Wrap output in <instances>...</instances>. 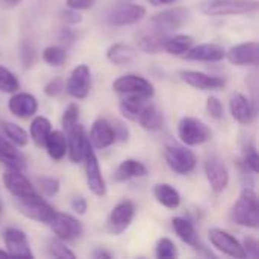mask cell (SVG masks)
Masks as SVG:
<instances>
[{
    "label": "cell",
    "mask_w": 259,
    "mask_h": 259,
    "mask_svg": "<svg viewBox=\"0 0 259 259\" xmlns=\"http://www.w3.org/2000/svg\"><path fill=\"white\" fill-rule=\"evenodd\" d=\"M146 15V8L134 3H118L106 12V23L111 26H129Z\"/></svg>",
    "instance_id": "cell-9"
},
{
    "label": "cell",
    "mask_w": 259,
    "mask_h": 259,
    "mask_svg": "<svg viewBox=\"0 0 259 259\" xmlns=\"http://www.w3.org/2000/svg\"><path fill=\"white\" fill-rule=\"evenodd\" d=\"M147 176V167L137 159H124L114 173L115 182H127L131 179Z\"/></svg>",
    "instance_id": "cell-26"
},
{
    "label": "cell",
    "mask_w": 259,
    "mask_h": 259,
    "mask_svg": "<svg viewBox=\"0 0 259 259\" xmlns=\"http://www.w3.org/2000/svg\"><path fill=\"white\" fill-rule=\"evenodd\" d=\"M65 91L68 93V96L77 100L88 97L91 91V71L88 65L80 64L73 68L68 80L65 82Z\"/></svg>",
    "instance_id": "cell-11"
},
{
    "label": "cell",
    "mask_w": 259,
    "mask_h": 259,
    "mask_svg": "<svg viewBox=\"0 0 259 259\" xmlns=\"http://www.w3.org/2000/svg\"><path fill=\"white\" fill-rule=\"evenodd\" d=\"M96 2L97 0H65V5L70 9L85 11V9H91L96 5Z\"/></svg>",
    "instance_id": "cell-47"
},
{
    "label": "cell",
    "mask_w": 259,
    "mask_h": 259,
    "mask_svg": "<svg viewBox=\"0 0 259 259\" xmlns=\"http://www.w3.org/2000/svg\"><path fill=\"white\" fill-rule=\"evenodd\" d=\"M2 131H3V134H5V137H6L12 144H15L17 147H24V146H27V143H29V135L26 134V131H24L21 126H18V124H15V123L6 121V123L2 124Z\"/></svg>",
    "instance_id": "cell-35"
},
{
    "label": "cell",
    "mask_w": 259,
    "mask_h": 259,
    "mask_svg": "<svg viewBox=\"0 0 259 259\" xmlns=\"http://www.w3.org/2000/svg\"><path fill=\"white\" fill-rule=\"evenodd\" d=\"M0 162L11 170H24L26 158L18 150L15 144H12L8 138L0 135Z\"/></svg>",
    "instance_id": "cell-24"
},
{
    "label": "cell",
    "mask_w": 259,
    "mask_h": 259,
    "mask_svg": "<svg viewBox=\"0 0 259 259\" xmlns=\"http://www.w3.org/2000/svg\"><path fill=\"white\" fill-rule=\"evenodd\" d=\"M149 102V99L144 97H137V96H126L123 100H120V112L123 114V117H126L131 121H137L140 112L143 111V108L146 106V103Z\"/></svg>",
    "instance_id": "cell-32"
},
{
    "label": "cell",
    "mask_w": 259,
    "mask_h": 259,
    "mask_svg": "<svg viewBox=\"0 0 259 259\" xmlns=\"http://www.w3.org/2000/svg\"><path fill=\"white\" fill-rule=\"evenodd\" d=\"M243 247H244V252H246V256H250V258H258L259 255V246L256 238L253 237H247L244 238L243 241Z\"/></svg>",
    "instance_id": "cell-46"
},
{
    "label": "cell",
    "mask_w": 259,
    "mask_h": 259,
    "mask_svg": "<svg viewBox=\"0 0 259 259\" xmlns=\"http://www.w3.org/2000/svg\"><path fill=\"white\" fill-rule=\"evenodd\" d=\"M93 258H96V259H109V258H112V255H111L109 252L103 250V249H97V250H94V252H93Z\"/></svg>",
    "instance_id": "cell-51"
},
{
    "label": "cell",
    "mask_w": 259,
    "mask_h": 259,
    "mask_svg": "<svg viewBox=\"0 0 259 259\" xmlns=\"http://www.w3.org/2000/svg\"><path fill=\"white\" fill-rule=\"evenodd\" d=\"M87 143L88 138L85 137V129L79 123H76L73 127L67 131V155L71 162H82Z\"/></svg>",
    "instance_id": "cell-20"
},
{
    "label": "cell",
    "mask_w": 259,
    "mask_h": 259,
    "mask_svg": "<svg viewBox=\"0 0 259 259\" xmlns=\"http://www.w3.org/2000/svg\"><path fill=\"white\" fill-rule=\"evenodd\" d=\"M179 256L176 244L170 238H161L156 243V258L175 259Z\"/></svg>",
    "instance_id": "cell-39"
},
{
    "label": "cell",
    "mask_w": 259,
    "mask_h": 259,
    "mask_svg": "<svg viewBox=\"0 0 259 259\" xmlns=\"http://www.w3.org/2000/svg\"><path fill=\"white\" fill-rule=\"evenodd\" d=\"M179 77L187 85L202 90V91H214V90H220L226 85L225 79L217 77V76H209V74H205V73L196 71V70H182V71H179Z\"/></svg>",
    "instance_id": "cell-16"
},
{
    "label": "cell",
    "mask_w": 259,
    "mask_h": 259,
    "mask_svg": "<svg viewBox=\"0 0 259 259\" xmlns=\"http://www.w3.org/2000/svg\"><path fill=\"white\" fill-rule=\"evenodd\" d=\"M70 205H71V209H73L76 214H79V215H83V214L87 212V209H88L87 199H85V197H82V196H76V197H73Z\"/></svg>",
    "instance_id": "cell-48"
},
{
    "label": "cell",
    "mask_w": 259,
    "mask_h": 259,
    "mask_svg": "<svg viewBox=\"0 0 259 259\" xmlns=\"http://www.w3.org/2000/svg\"><path fill=\"white\" fill-rule=\"evenodd\" d=\"M153 196L158 203L168 209H178L181 205V194L170 184H156L153 188Z\"/></svg>",
    "instance_id": "cell-29"
},
{
    "label": "cell",
    "mask_w": 259,
    "mask_h": 259,
    "mask_svg": "<svg viewBox=\"0 0 259 259\" xmlns=\"http://www.w3.org/2000/svg\"><path fill=\"white\" fill-rule=\"evenodd\" d=\"M44 147L52 159L61 161L67 155V137L61 131H50L46 138Z\"/></svg>",
    "instance_id": "cell-30"
},
{
    "label": "cell",
    "mask_w": 259,
    "mask_h": 259,
    "mask_svg": "<svg viewBox=\"0 0 259 259\" xmlns=\"http://www.w3.org/2000/svg\"><path fill=\"white\" fill-rule=\"evenodd\" d=\"M88 141L94 149H99V150L112 146L115 143V135H114L111 123L105 118L94 120L91 131H90Z\"/></svg>",
    "instance_id": "cell-21"
},
{
    "label": "cell",
    "mask_w": 259,
    "mask_h": 259,
    "mask_svg": "<svg viewBox=\"0 0 259 259\" xmlns=\"http://www.w3.org/2000/svg\"><path fill=\"white\" fill-rule=\"evenodd\" d=\"M21 58H23V64H24V67H26V68H27V67H30V65L33 64L35 52H33L32 46H27V44H24V46H23V49H21Z\"/></svg>",
    "instance_id": "cell-50"
},
{
    "label": "cell",
    "mask_w": 259,
    "mask_h": 259,
    "mask_svg": "<svg viewBox=\"0 0 259 259\" xmlns=\"http://www.w3.org/2000/svg\"><path fill=\"white\" fill-rule=\"evenodd\" d=\"M205 175L211 190L217 194L223 193L229 185V171L223 161L217 156L208 158V161L205 162Z\"/></svg>",
    "instance_id": "cell-14"
},
{
    "label": "cell",
    "mask_w": 259,
    "mask_h": 259,
    "mask_svg": "<svg viewBox=\"0 0 259 259\" xmlns=\"http://www.w3.org/2000/svg\"><path fill=\"white\" fill-rule=\"evenodd\" d=\"M36 185L46 197L56 196L59 193V188H61V182L56 178H50V176L36 178Z\"/></svg>",
    "instance_id": "cell-38"
},
{
    "label": "cell",
    "mask_w": 259,
    "mask_h": 259,
    "mask_svg": "<svg viewBox=\"0 0 259 259\" xmlns=\"http://www.w3.org/2000/svg\"><path fill=\"white\" fill-rule=\"evenodd\" d=\"M77 118H79V106L76 103H70L67 106V109L64 111L62 118H61L62 127L65 131H68L70 127H73L77 123Z\"/></svg>",
    "instance_id": "cell-41"
},
{
    "label": "cell",
    "mask_w": 259,
    "mask_h": 259,
    "mask_svg": "<svg viewBox=\"0 0 259 259\" xmlns=\"http://www.w3.org/2000/svg\"><path fill=\"white\" fill-rule=\"evenodd\" d=\"M229 109H231V115L234 120H237L238 123L241 124H250L253 121V117H255V111L252 108V103L250 100L240 94V93H235L231 96V100H229Z\"/></svg>",
    "instance_id": "cell-25"
},
{
    "label": "cell",
    "mask_w": 259,
    "mask_h": 259,
    "mask_svg": "<svg viewBox=\"0 0 259 259\" xmlns=\"http://www.w3.org/2000/svg\"><path fill=\"white\" fill-rule=\"evenodd\" d=\"M23 0H2V5L6 6V8H14L17 5H20Z\"/></svg>",
    "instance_id": "cell-54"
},
{
    "label": "cell",
    "mask_w": 259,
    "mask_h": 259,
    "mask_svg": "<svg viewBox=\"0 0 259 259\" xmlns=\"http://www.w3.org/2000/svg\"><path fill=\"white\" fill-rule=\"evenodd\" d=\"M178 137L185 146H199L211 138V129L196 117H184L178 124Z\"/></svg>",
    "instance_id": "cell-4"
},
{
    "label": "cell",
    "mask_w": 259,
    "mask_h": 259,
    "mask_svg": "<svg viewBox=\"0 0 259 259\" xmlns=\"http://www.w3.org/2000/svg\"><path fill=\"white\" fill-rule=\"evenodd\" d=\"M65 90V82L61 77H53L52 80H49L44 87V94L47 97H56L59 96L62 91Z\"/></svg>",
    "instance_id": "cell-42"
},
{
    "label": "cell",
    "mask_w": 259,
    "mask_h": 259,
    "mask_svg": "<svg viewBox=\"0 0 259 259\" xmlns=\"http://www.w3.org/2000/svg\"><path fill=\"white\" fill-rule=\"evenodd\" d=\"M0 219H2V203H0Z\"/></svg>",
    "instance_id": "cell-56"
},
{
    "label": "cell",
    "mask_w": 259,
    "mask_h": 259,
    "mask_svg": "<svg viewBox=\"0 0 259 259\" xmlns=\"http://www.w3.org/2000/svg\"><path fill=\"white\" fill-rule=\"evenodd\" d=\"M256 0H203L199 5L202 14L208 17L243 15L258 11Z\"/></svg>",
    "instance_id": "cell-2"
},
{
    "label": "cell",
    "mask_w": 259,
    "mask_h": 259,
    "mask_svg": "<svg viewBox=\"0 0 259 259\" xmlns=\"http://www.w3.org/2000/svg\"><path fill=\"white\" fill-rule=\"evenodd\" d=\"M3 241H5V246H6L9 256L33 258V253L30 250V244H29L27 237L23 231L15 229V228H8L3 232Z\"/></svg>",
    "instance_id": "cell-15"
},
{
    "label": "cell",
    "mask_w": 259,
    "mask_h": 259,
    "mask_svg": "<svg viewBox=\"0 0 259 259\" xmlns=\"http://www.w3.org/2000/svg\"><path fill=\"white\" fill-rule=\"evenodd\" d=\"M232 220L244 228L256 229L259 226V202L256 193L252 188H244L235 202L231 214Z\"/></svg>",
    "instance_id": "cell-1"
},
{
    "label": "cell",
    "mask_w": 259,
    "mask_h": 259,
    "mask_svg": "<svg viewBox=\"0 0 259 259\" xmlns=\"http://www.w3.org/2000/svg\"><path fill=\"white\" fill-rule=\"evenodd\" d=\"M228 61L234 65H253L259 64V44L256 41H249L232 47L226 56Z\"/></svg>",
    "instance_id": "cell-18"
},
{
    "label": "cell",
    "mask_w": 259,
    "mask_h": 259,
    "mask_svg": "<svg viewBox=\"0 0 259 259\" xmlns=\"http://www.w3.org/2000/svg\"><path fill=\"white\" fill-rule=\"evenodd\" d=\"M112 126V131H114V135H115V141H121V143H126L131 137V132H129V127L120 121V120H114V123L111 124Z\"/></svg>",
    "instance_id": "cell-45"
},
{
    "label": "cell",
    "mask_w": 259,
    "mask_h": 259,
    "mask_svg": "<svg viewBox=\"0 0 259 259\" xmlns=\"http://www.w3.org/2000/svg\"><path fill=\"white\" fill-rule=\"evenodd\" d=\"M226 52L220 44L215 42H206V44H199L196 47H191L184 58L188 61H197V62H220L225 59Z\"/></svg>",
    "instance_id": "cell-22"
},
{
    "label": "cell",
    "mask_w": 259,
    "mask_h": 259,
    "mask_svg": "<svg viewBox=\"0 0 259 259\" xmlns=\"http://www.w3.org/2000/svg\"><path fill=\"white\" fill-rule=\"evenodd\" d=\"M47 252L53 258H76V255L64 244L62 240H49L47 241Z\"/></svg>",
    "instance_id": "cell-40"
},
{
    "label": "cell",
    "mask_w": 259,
    "mask_h": 259,
    "mask_svg": "<svg viewBox=\"0 0 259 259\" xmlns=\"http://www.w3.org/2000/svg\"><path fill=\"white\" fill-rule=\"evenodd\" d=\"M52 131V124L50 121L42 117V115H38L32 120L30 123V138L32 141L38 146V147H42L44 143H46V138L47 135L50 134Z\"/></svg>",
    "instance_id": "cell-34"
},
{
    "label": "cell",
    "mask_w": 259,
    "mask_h": 259,
    "mask_svg": "<svg viewBox=\"0 0 259 259\" xmlns=\"http://www.w3.org/2000/svg\"><path fill=\"white\" fill-rule=\"evenodd\" d=\"M8 108L11 114H14L18 118L27 120L33 117L38 111V102L36 99L29 93H12V97L8 102Z\"/></svg>",
    "instance_id": "cell-19"
},
{
    "label": "cell",
    "mask_w": 259,
    "mask_h": 259,
    "mask_svg": "<svg viewBox=\"0 0 259 259\" xmlns=\"http://www.w3.org/2000/svg\"><path fill=\"white\" fill-rule=\"evenodd\" d=\"M42 61L52 67H61L67 61V53L59 46H49L42 50Z\"/></svg>",
    "instance_id": "cell-36"
},
{
    "label": "cell",
    "mask_w": 259,
    "mask_h": 259,
    "mask_svg": "<svg viewBox=\"0 0 259 259\" xmlns=\"http://www.w3.org/2000/svg\"><path fill=\"white\" fill-rule=\"evenodd\" d=\"M62 18H64V21L68 23V24H77V23L82 21V15L79 14V11L70 9V8H68L67 11L62 12Z\"/></svg>",
    "instance_id": "cell-49"
},
{
    "label": "cell",
    "mask_w": 259,
    "mask_h": 259,
    "mask_svg": "<svg viewBox=\"0 0 259 259\" xmlns=\"http://www.w3.org/2000/svg\"><path fill=\"white\" fill-rule=\"evenodd\" d=\"M138 52L124 42H115L106 50V58L114 65H129L137 59Z\"/></svg>",
    "instance_id": "cell-27"
},
{
    "label": "cell",
    "mask_w": 259,
    "mask_h": 259,
    "mask_svg": "<svg viewBox=\"0 0 259 259\" xmlns=\"http://www.w3.org/2000/svg\"><path fill=\"white\" fill-rule=\"evenodd\" d=\"M82 161H83V167H85V179H87L88 190L94 196H99V197L105 196L106 194V182L102 176L99 159H97V156L94 153V147L90 144V141L87 143Z\"/></svg>",
    "instance_id": "cell-5"
},
{
    "label": "cell",
    "mask_w": 259,
    "mask_h": 259,
    "mask_svg": "<svg viewBox=\"0 0 259 259\" xmlns=\"http://www.w3.org/2000/svg\"><path fill=\"white\" fill-rule=\"evenodd\" d=\"M147 2L153 6H162V5H173L178 0H147Z\"/></svg>",
    "instance_id": "cell-53"
},
{
    "label": "cell",
    "mask_w": 259,
    "mask_h": 259,
    "mask_svg": "<svg viewBox=\"0 0 259 259\" xmlns=\"http://www.w3.org/2000/svg\"><path fill=\"white\" fill-rule=\"evenodd\" d=\"M208 235H209L211 244L217 250H220L222 253L237 259L246 258V252H244L243 244L234 235H231L229 232H226L223 229H219V228H214V229L209 231Z\"/></svg>",
    "instance_id": "cell-13"
},
{
    "label": "cell",
    "mask_w": 259,
    "mask_h": 259,
    "mask_svg": "<svg viewBox=\"0 0 259 259\" xmlns=\"http://www.w3.org/2000/svg\"><path fill=\"white\" fill-rule=\"evenodd\" d=\"M49 226H50L52 232L55 234V237L62 241L76 240L83 232V228L79 220H76L74 217H71L68 214H62V212H56L55 217L52 219V222L49 223Z\"/></svg>",
    "instance_id": "cell-12"
},
{
    "label": "cell",
    "mask_w": 259,
    "mask_h": 259,
    "mask_svg": "<svg viewBox=\"0 0 259 259\" xmlns=\"http://www.w3.org/2000/svg\"><path fill=\"white\" fill-rule=\"evenodd\" d=\"M168 35L164 32L153 30L150 33H144L138 38V49L144 53L156 55L164 50V44L167 41Z\"/></svg>",
    "instance_id": "cell-31"
},
{
    "label": "cell",
    "mask_w": 259,
    "mask_h": 259,
    "mask_svg": "<svg viewBox=\"0 0 259 259\" xmlns=\"http://www.w3.org/2000/svg\"><path fill=\"white\" fill-rule=\"evenodd\" d=\"M137 123H140V126L146 131H150V132H155V131H159L164 124V118H162V114L159 112V109L147 102L146 106L143 108V111L140 112L138 118H137Z\"/></svg>",
    "instance_id": "cell-28"
},
{
    "label": "cell",
    "mask_w": 259,
    "mask_h": 259,
    "mask_svg": "<svg viewBox=\"0 0 259 259\" xmlns=\"http://www.w3.org/2000/svg\"><path fill=\"white\" fill-rule=\"evenodd\" d=\"M194 44V38L190 35H175V36H168L165 44H164V50L170 55L175 56H184Z\"/></svg>",
    "instance_id": "cell-33"
},
{
    "label": "cell",
    "mask_w": 259,
    "mask_h": 259,
    "mask_svg": "<svg viewBox=\"0 0 259 259\" xmlns=\"http://www.w3.org/2000/svg\"><path fill=\"white\" fill-rule=\"evenodd\" d=\"M14 205L17 211L26 219L44 225H49L56 214L55 208L49 202H46L38 193L27 197H14Z\"/></svg>",
    "instance_id": "cell-3"
},
{
    "label": "cell",
    "mask_w": 259,
    "mask_h": 259,
    "mask_svg": "<svg viewBox=\"0 0 259 259\" xmlns=\"http://www.w3.org/2000/svg\"><path fill=\"white\" fill-rule=\"evenodd\" d=\"M2 182L5 185V188L14 197H27V196H33L38 193L35 190V187L32 185V182L20 170H11L9 168V171L3 173Z\"/></svg>",
    "instance_id": "cell-17"
},
{
    "label": "cell",
    "mask_w": 259,
    "mask_h": 259,
    "mask_svg": "<svg viewBox=\"0 0 259 259\" xmlns=\"http://www.w3.org/2000/svg\"><path fill=\"white\" fill-rule=\"evenodd\" d=\"M164 158L171 171L178 175H188L197 165V158L193 150L187 146H167L164 150Z\"/></svg>",
    "instance_id": "cell-6"
},
{
    "label": "cell",
    "mask_w": 259,
    "mask_h": 259,
    "mask_svg": "<svg viewBox=\"0 0 259 259\" xmlns=\"http://www.w3.org/2000/svg\"><path fill=\"white\" fill-rule=\"evenodd\" d=\"M171 226H173V231L176 232V235H178L185 244H188L190 247H193V249L197 250V252L206 253V252H205V246L200 243L199 234H197L194 225H193L190 220L182 219V217H176V219L171 220ZM206 255L212 256L211 253H206Z\"/></svg>",
    "instance_id": "cell-23"
},
{
    "label": "cell",
    "mask_w": 259,
    "mask_h": 259,
    "mask_svg": "<svg viewBox=\"0 0 259 259\" xmlns=\"http://www.w3.org/2000/svg\"><path fill=\"white\" fill-rule=\"evenodd\" d=\"M243 164H244V167H246L249 171H252V173H255V175L259 171V156L253 147L249 149V150H246Z\"/></svg>",
    "instance_id": "cell-44"
},
{
    "label": "cell",
    "mask_w": 259,
    "mask_h": 259,
    "mask_svg": "<svg viewBox=\"0 0 259 259\" xmlns=\"http://www.w3.org/2000/svg\"><path fill=\"white\" fill-rule=\"evenodd\" d=\"M135 217V205L131 200H121L114 206L108 220H106V231L111 235H121L126 232L134 222Z\"/></svg>",
    "instance_id": "cell-8"
},
{
    "label": "cell",
    "mask_w": 259,
    "mask_h": 259,
    "mask_svg": "<svg viewBox=\"0 0 259 259\" xmlns=\"http://www.w3.org/2000/svg\"><path fill=\"white\" fill-rule=\"evenodd\" d=\"M20 88V82L17 79V76L8 70L6 67L0 65V91L2 93H15Z\"/></svg>",
    "instance_id": "cell-37"
},
{
    "label": "cell",
    "mask_w": 259,
    "mask_h": 259,
    "mask_svg": "<svg viewBox=\"0 0 259 259\" xmlns=\"http://www.w3.org/2000/svg\"><path fill=\"white\" fill-rule=\"evenodd\" d=\"M3 256H9V253H8V250H2L0 249V258H3Z\"/></svg>",
    "instance_id": "cell-55"
},
{
    "label": "cell",
    "mask_w": 259,
    "mask_h": 259,
    "mask_svg": "<svg viewBox=\"0 0 259 259\" xmlns=\"http://www.w3.org/2000/svg\"><path fill=\"white\" fill-rule=\"evenodd\" d=\"M73 38H74V33L70 32V30H67V29L62 30V32H61V36H59V39H61L62 42H65V41L70 42V41H73Z\"/></svg>",
    "instance_id": "cell-52"
},
{
    "label": "cell",
    "mask_w": 259,
    "mask_h": 259,
    "mask_svg": "<svg viewBox=\"0 0 259 259\" xmlns=\"http://www.w3.org/2000/svg\"><path fill=\"white\" fill-rule=\"evenodd\" d=\"M206 112L209 114V117H212L215 120L223 118V105H222V102L214 96L208 97V100H206Z\"/></svg>",
    "instance_id": "cell-43"
},
{
    "label": "cell",
    "mask_w": 259,
    "mask_h": 259,
    "mask_svg": "<svg viewBox=\"0 0 259 259\" xmlns=\"http://www.w3.org/2000/svg\"><path fill=\"white\" fill-rule=\"evenodd\" d=\"M112 90L123 96H137V97H144V99H150L155 94L153 85L146 77L138 76V74L120 76L118 79L114 80Z\"/></svg>",
    "instance_id": "cell-7"
},
{
    "label": "cell",
    "mask_w": 259,
    "mask_h": 259,
    "mask_svg": "<svg viewBox=\"0 0 259 259\" xmlns=\"http://www.w3.org/2000/svg\"><path fill=\"white\" fill-rule=\"evenodd\" d=\"M190 17V11L185 8H170L165 9L162 12L155 14L150 18V24L153 27V30L158 32H164L168 33L171 30H176L179 27H182Z\"/></svg>",
    "instance_id": "cell-10"
}]
</instances>
